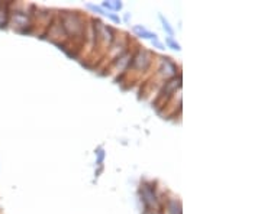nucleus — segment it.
I'll use <instances>...</instances> for the list:
<instances>
[{"label":"nucleus","instance_id":"39448f33","mask_svg":"<svg viewBox=\"0 0 261 214\" xmlns=\"http://www.w3.org/2000/svg\"><path fill=\"white\" fill-rule=\"evenodd\" d=\"M167 210L170 214H181V204L174 198H168Z\"/></svg>","mask_w":261,"mask_h":214},{"label":"nucleus","instance_id":"7ed1b4c3","mask_svg":"<svg viewBox=\"0 0 261 214\" xmlns=\"http://www.w3.org/2000/svg\"><path fill=\"white\" fill-rule=\"evenodd\" d=\"M160 73L167 78H173L177 74V67L168 56H166V58H163V67L160 68Z\"/></svg>","mask_w":261,"mask_h":214},{"label":"nucleus","instance_id":"9b49d317","mask_svg":"<svg viewBox=\"0 0 261 214\" xmlns=\"http://www.w3.org/2000/svg\"><path fill=\"white\" fill-rule=\"evenodd\" d=\"M111 6H112V12H116V10H121L123 5H122V2L113 0V2H111Z\"/></svg>","mask_w":261,"mask_h":214},{"label":"nucleus","instance_id":"423d86ee","mask_svg":"<svg viewBox=\"0 0 261 214\" xmlns=\"http://www.w3.org/2000/svg\"><path fill=\"white\" fill-rule=\"evenodd\" d=\"M159 18H160V20H161V23H163V28H164V30L167 32L170 37L173 38V35H174V29L170 26V23H168L167 19L164 18V16L161 15V13H160V15H159Z\"/></svg>","mask_w":261,"mask_h":214},{"label":"nucleus","instance_id":"ddd939ff","mask_svg":"<svg viewBox=\"0 0 261 214\" xmlns=\"http://www.w3.org/2000/svg\"><path fill=\"white\" fill-rule=\"evenodd\" d=\"M129 18H130L129 13H126V15H125V18H123V19H125V22H128V20H129Z\"/></svg>","mask_w":261,"mask_h":214},{"label":"nucleus","instance_id":"1a4fd4ad","mask_svg":"<svg viewBox=\"0 0 261 214\" xmlns=\"http://www.w3.org/2000/svg\"><path fill=\"white\" fill-rule=\"evenodd\" d=\"M87 9L93 10L94 13H100V15H106V12L100 8V6H96V5H92V3H89L87 5Z\"/></svg>","mask_w":261,"mask_h":214},{"label":"nucleus","instance_id":"9d476101","mask_svg":"<svg viewBox=\"0 0 261 214\" xmlns=\"http://www.w3.org/2000/svg\"><path fill=\"white\" fill-rule=\"evenodd\" d=\"M105 16H108V18L111 19L112 22H115V23H121V18L118 16V15H115V13H111V12H106V15Z\"/></svg>","mask_w":261,"mask_h":214},{"label":"nucleus","instance_id":"f8f14e48","mask_svg":"<svg viewBox=\"0 0 261 214\" xmlns=\"http://www.w3.org/2000/svg\"><path fill=\"white\" fill-rule=\"evenodd\" d=\"M152 45H154L155 48H159V49H164V45L160 42L159 39H154V41H152Z\"/></svg>","mask_w":261,"mask_h":214},{"label":"nucleus","instance_id":"f03ea898","mask_svg":"<svg viewBox=\"0 0 261 214\" xmlns=\"http://www.w3.org/2000/svg\"><path fill=\"white\" fill-rule=\"evenodd\" d=\"M141 200H142V203L145 204V208H147V210H149L151 205H157L155 188L151 186V184L144 182V184L141 186Z\"/></svg>","mask_w":261,"mask_h":214},{"label":"nucleus","instance_id":"f257e3e1","mask_svg":"<svg viewBox=\"0 0 261 214\" xmlns=\"http://www.w3.org/2000/svg\"><path fill=\"white\" fill-rule=\"evenodd\" d=\"M60 23L67 37H86V26L77 12H60Z\"/></svg>","mask_w":261,"mask_h":214},{"label":"nucleus","instance_id":"0eeeda50","mask_svg":"<svg viewBox=\"0 0 261 214\" xmlns=\"http://www.w3.org/2000/svg\"><path fill=\"white\" fill-rule=\"evenodd\" d=\"M166 44H167L168 48H171V49H174V51H180V49H181L180 45H178L177 42H176V41H174L171 37L166 38Z\"/></svg>","mask_w":261,"mask_h":214},{"label":"nucleus","instance_id":"6e6552de","mask_svg":"<svg viewBox=\"0 0 261 214\" xmlns=\"http://www.w3.org/2000/svg\"><path fill=\"white\" fill-rule=\"evenodd\" d=\"M96 155H97V161H96V164H97L99 167H103V161H105V150H103L102 146H100V148H97V150H96Z\"/></svg>","mask_w":261,"mask_h":214},{"label":"nucleus","instance_id":"20e7f679","mask_svg":"<svg viewBox=\"0 0 261 214\" xmlns=\"http://www.w3.org/2000/svg\"><path fill=\"white\" fill-rule=\"evenodd\" d=\"M132 30H134V34H135L137 37L151 39V41L157 39V34H155V32H151V30H148V29L145 28V26H142V25H135V26L132 28Z\"/></svg>","mask_w":261,"mask_h":214}]
</instances>
